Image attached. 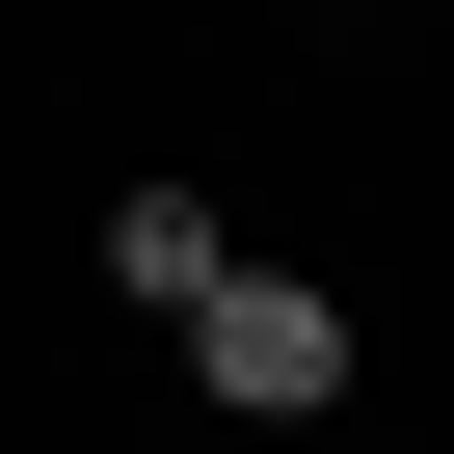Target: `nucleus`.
Returning <instances> with one entry per match:
<instances>
[{
    "mask_svg": "<svg viewBox=\"0 0 454 454\" xmlns=\"http://www.w3.org/2000/svg\"><path fill=\"white\" fill-rule=\"evenodd\" d=\"M187 374H214V427H348L374 348H348L321 268H214V294H187Z\"/></svg>",
    "mask_w": 454,
    "mask_h": 454,
    "instance_id": "1",
    "label": "nucleus"
},
{
    "mask_svg": "<svg viewBox=\"0 0 454 454\" xmlns=\"http://www.w3.org/2000/svg\"><path fill=\"white\" fill-rule=\"evenodd\" d=\"M214 268H241V241H214V187H107V294H134V321H187Z\"/></svg>",
    "mask_w": 454,
    "mask_h": 454,
    "instance_id": "2",
    "label": "nucleus"
}]
</instances>
